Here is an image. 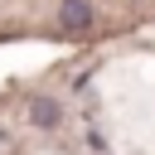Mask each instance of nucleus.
Returning <instances> with one entry per match:
<instances>
[{"label":"nucleus","mask_w":155,"mask_h":155,"mask_svg":"<svg viewBox=\"0 0 155 155\" xmlns=\"http://www.w3.org/2000/svg\"><path fill=\"white\" fill-rule=\"evenodd\" d=\"M58 19H63V29H87L92 24V0H63Z\"/></svg>","instance_id":"nucleus-1"},{"label":"nucleus","mask_w":155,"mask_h":155,"mask_svg":"<svg viewBox=\"0 0 155 155\" xmlns=\"http://www.w3.org/2000/svg\"><path fill=\"white\" fill-rule=\"evenodd\" d=\"M34 121H39V126H58V102H53V97H39V102H34Z\"/></svg>","instance_id":"nucleus-2"}]
</instances>
